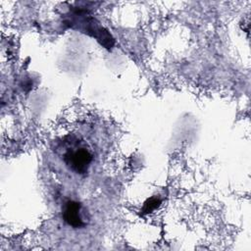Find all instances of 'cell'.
<instances>
[{
	"label": "cell",
	"instance_id": "obj_3",
	"mask_svg": "<svg viewBox=\"0 0 251 251\" xmlns=\"http://www.w3.org/2000/svg\"><path fill=\"white\" fill-rule=\"evenodd\" d=\"M160 204H161V200L159 198L152 197L144 203V206L142 208V213L149 214V213L153 212L154 210H156L160 206Z\"/></svg>",
	"mask_w": 251,
	"mask_h": 251
},
{
	"label": "cell",
	"instance_id": "obj_2",
	"mask_svg": "<svg viewBox=\"0 0 251 251\" xmlns=\"http://www.w3.org/2000/svg\"><path fill=\"white\" fill-rule=\"evenodd\" d=\"M80 209H81V205L76 201L70 200L66 202L62 212L63 219L66 222V224H68L70 226H73L75 228L84 226L85 223L81 219Z\"/></svg>",
	"mask_w": 251,
	"mask_h": 251
},
{
	"label": "cell",
	"instance_id": "obj_1",
	"mask_svg": "<svg viewBox=\"0 0 251 251\" xmlns=\"http://www.w3.org/2000/svg\"><path fill=\"white\" fill-rule=\"evenodd\" d=\"M93 154L85 145L79 141H71V146L67 147L63 154V162L66 167L73 173L83 176L88 173V170L93 162Z\"/></svg>",
	"mask_w": 251,
	"mask_h": 251
}]
</instances>
